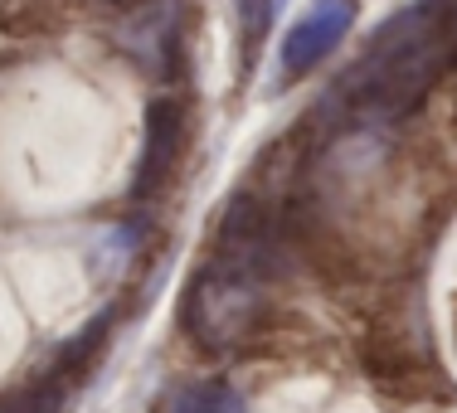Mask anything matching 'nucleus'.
Masks as SVG:
<instances>
[{
	"label": "nucleus",
	"instance_id": "7",
	"mask_svg": "<svg viewBox=\"0 0 457 413\" xmlns=\"http://www.w3.org/2000/svg\"><path fill=\"white\" fill-rule=\"evenodd\" d=\"M238 5V45H244V63L258 59V49H263L268 29H273V10L278 0H234Z\"/></svg>",
	"mask_w": 457,
	"mask_h": 413
},
{
	"label": "nucleus",
	"instance_id": "2",
	"mask_svg": "<svg viewBox=\"0 0 457 413\" xmlns=\"http://www.w3.org/2000/svg\"><path fill=\"white\" fill-rule=\"evenodd\" d=\"M453 59H457L453 0H419V5L399 10L370 39L355 69L336 83L331 103H341L345 117H355V122L389 127L428 97V88L448 73Z\"/></svg>",
	"mask_w": 457,
	"mask_h": 413
},
{
	"label": "nucleus",
	"instance_id": "9",
	"mask_svg": "<svg viewBox=\"0 0 457 413\" xmlns=\"http://www.w3.org/2000/svg\"><path fill=\"white\" fill-rule=\"evenodd\" d=\"M453 10H457V0H453Z\"/></svg>",
	"mask_w": 457,
	"mask_h": 413
},
{
	"label": "nucleus",
	"instance_id": "4",
	"mask_svg": "<svg viewBox=\"0 0 457 413\" xmlns=\"http://www.w3.org/2000/svg\"><path fill=\"white\" fill-rule=\"evenodd\" d=\"M351 25H355V0H317L282 39V73L302 78L307 69H317L326 54L345 39Z\"/></svg>",
	"mask_w": 457,
	"mask_h": 413
},
{
	"label": "nucleus",
	"instance_id": "1",
	"mask_svg": "<svg viewBox=\"0 0 457 413\" xmlns=\"http://www.w3.org/2000/svg\"><path fill=\"white\" fill-rule=\"evenodd\" d=\"M273 219L268 204L238 194L224 210L220 248L185 287V331L210 355H234L263 331L273 307Z\"/></svg>",
	"mask_w": 457,
	"mask_h": 413
},
{
	"label": "nucleus",
	"instance_id": "3",
	"mask_svg": "<svg viewBox=\"0 0 457 413\" xmlns=\"http://www.w3.org/2000/svg\"><path fill=\"white\" fill-rule=\"evenodd\" d=\"M185 136H190V107L176 93H161L146 103V122H141V156H137V176H132V194L151 200L161 185L170 180V170L180 166Z\"/></svg>",
	"mask_w": 457,
	"mask_h": 413
},
{
	"label": "nucleus",
	"instance_id": "6",
	"mask_svg": "<svg viewBox=\"0 0 457 413\" xmlns=\"http://www.w3.org/2000/svg\"><path fill=\"white\" fill-rule=\"evenodd\" d=\"M69 379L45 369L39 379H29L25 389H10V394H0V413H59L63 399H69Z\"/></svg>",
	"mask_w": 457,
	"mask_h": 413
},
{
	"label": "nucleus",
	"instance_id": "5",
	"mask_svg": "<svg viewBox=\"0 0 457 413\" xmlns=\"http://www.w3.org/2000/svg\"><path fill=\"white\" fill-rule=\"evenodd\" d=\"M166 413H244V394L228 379H200V384L176 389Z\"/></svg>",
	"mask_w": 457,
	"mask_h": 413
},
{
	"label": "nucleus",
	"instance_id": "8",
	"mask_svg": "<svg viewBox=\"0 0 457 413\" xmlns=\"http://www.w3.org/2000/svg\"><path fill=\"white\" fill-rule=\"evenodd\" d=\"M107 5H127V0H107Z\"/></svg>",
	"mask_w": 457,
	"mask_h": 413
}]
</instances>
